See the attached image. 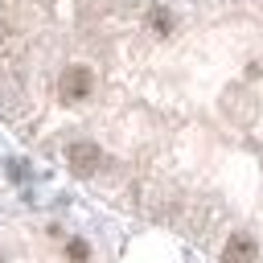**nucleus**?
<instances>
[{"label": "nucleus", "mask_w": 263, "mask_h": 263, "mask_svg": "<svg viewBox=\"0 0 263 263\" xmlns=\"http://www.w3.org/2000/svg\"><path fill=\"white\" fill-rule=\"evenodd\" d=\"M90 86H95V78H90L86 66H66L62 78H58V95H62V103H82V99L90 95Z\"/></svg>", "instance_id": "obj_1"}, {"label": "nucleus", "mask_w": 263, "mask_h": 263, "mask_svg": "<svg viewBox=\"0 0 263 263\" xmlns=\"http://www.w3.org/2000/svg\"><path fill=\"white\" fill-rule=\"evenodd\" d=\"M152 25H156V33H164V29H168V16H164V12H156V16H152Z\"/></svg>", "instance_id": "obj_5"}, {"label": "nucleus", "mask_w": 263, "mask_h": 263, "mask_svg": "<svg viewBox=\"0 0 263 263\" xmlns=\"http://www.w3.org/2000/svg\"><path fill=\"white\" fill-rule=\"evenodd\" d=\"M222 263H255V238L251 234H230L222 247Z\"/></svg>", "instance_id": "obj_3"}, {"label": "nucleus", "mask_w": 263, "mask_h": 263, "mask_svg": "<svg viewBox=\"0 0 263 263\" xmlns=\"http://www.w3.org/2000/svg\"><path fill=\"white\" fill-rule=\"evenodd\" d=\"M66 255H70L74 263H82V259H86L90 251H86V242H82V238H70V247H66Z\"/></svg>", "instance_id": "obj_4"}, {"label": "nucleus", "mask_w": 263, "mask_h": 263, "mask_svg": "<svg viewBox=\"0 0 263 263\" xmlns=\"http://www.w3.org/2000/svg\"><path fill=\"white\" fill-rule=\"evenodd\" d=\"M66 160H70V168H78V173H95V168L103 164V152H99V144H90V140H74V144L66 148Z\"/></svg>", "instance_id": "obj_2"}]
</instances>
